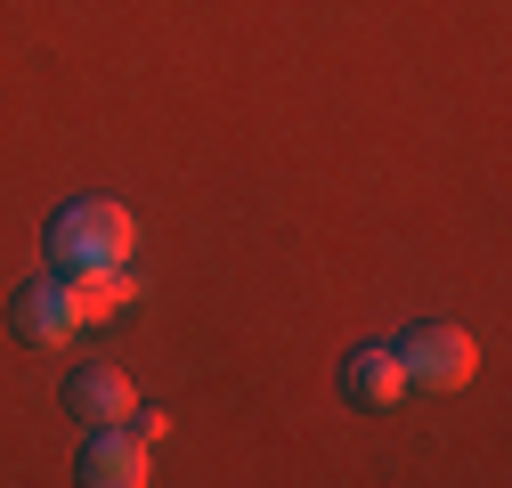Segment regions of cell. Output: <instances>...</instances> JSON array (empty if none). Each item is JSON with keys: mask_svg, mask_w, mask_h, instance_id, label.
<instances>
[{"mask_svg": "<svg viewBox=\"0 0 512 488\" xmlns=\"http://www.w3.org/2000/svg\"><path fill=\"white\" fill-rule=\"evenodd\" d=\"M342 399L366 407V415H391V407L407 399V366H399V350H391V342H358V350L342 358Z\"/></svg>", "mask_w": 512, "mask_h": 488, "instance_id": "277c9868", "label": "cell"}, {"mask_svg": "<svg viewBox=\"0 0 512 488\" xmlns=\"http://www.w3.org/2000/svg\"><path fill=\"white\" fill-rule=\"evenodd\" d=\"M9 318H17V342L57 350V342H74V334H82V301H74L66 277H33V285H17Z\"/></svg>", "mask_w": 512, "mask_h": 488, "instance_id": "3957f363", "label": "cell"}, {"mask_svg": "<svg viewBox=\"0 0 512 488\" xmlns=\"http://www.w3.org/2000/svg\"><path fill=\"white\" fill-rule=\"evenodd\" d=\"M399 366H407V391H464L480 375V342L464 326H415L399 334Z\"/></svg>", "mask_w": 512, "mask_h": 488, "instance_id": "7a4b0ae2", "label": "cell"}, {"mask_svg": "<svg viewBox=\"0 0 512 488\" xmlns=\"http://www.w3.org/2000/svg\"><path fill=\"white\" fill-rule=\"evenodd\" d=\"M66 285H74V301H82V326L114 318L122 301L139 293V277H122V269H66Z\"/></svg>", "mask_w": 512, "mask_h": 488, "instance_id": "52a82bcc", "label": "cell"}, {"mask_svg": "<svg viewBox=\"0 0 512 488\" xmlns=\"http://www.w3.org/2000/svg\"><path fill=\"white\" fill-rule=\"evenodd\" d=\"M66 407H74V423H122L139 407V391H131V375H122V366H74L66 375Z\"/></svg>", "mask_w": 512, "mask_h": 488, "instance_id": "8992f818", "label": "cell"}, {"mask_svg": "<svg viewBox=\"0 0 512 488\" xmlns=\"http://www.w3.org/2000/svg\"><path fill=\"white\" fill-rule=\"evenodd\" d=\"M74 472H82L90 488H147V480H155V472H147V440L131 432V423H98Z\"/></svg>", "mask_w": 512, "mask_h": 488, "instance_id": "5b68a950", "label": "cell"}, {"mask_svg": "<svg viewBox=\"0 0 512 488\" xmlns=\"http://www.w3.org/2000/svg\"><path fill=\"white\" fill-rule=\"evenodd\" d=\"M131 253H139V228L114 196H82L49 220V261L57 269H131Z\"/></svg>", "mask_w": 512, "mask_h": 488, "instance_id": "6da1fadb", "label": "cell"}, {"mask_svg": "<svg viewBox=\"0 0 512 488\" xmlns=\"http://www.w3.org/2000/svg\"><path fill=\"white\" fill-rule=\"evenodd\" d=\"M122 423H131L139 440H163V432H171V415H163V407H131V415H122Z\"/></svg>", "mask_w": 512, "mask_h": 488, "instance_id": "ba28073f", "label": "cell"}]
</instances>
